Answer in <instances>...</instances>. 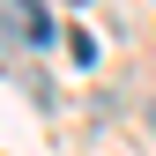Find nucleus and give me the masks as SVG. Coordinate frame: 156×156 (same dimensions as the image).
<instances>
[{"mask_svg": "<svg viewBox=\"0 0 156 156\" xmlns=\"http://www.w3.org/2000/svg\"><path fill=\"white\" fill-rule=\"evenodd\" d=\"M0 23L23 37V45H45V37H52V15L37 8V0H0Z\"/></svg>", "mask_w": 156, "mask_h": 156, "instance_id": "1", "label": "nucleus"}]
</instances>
